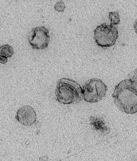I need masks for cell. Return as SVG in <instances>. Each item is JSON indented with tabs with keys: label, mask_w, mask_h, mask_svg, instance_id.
Returning a JSON list of instances; mask_svg holds the SVG:
<instances>
[{
	"label": "cell",
	"mask_w": 137,
	"mask_h": 161,
	"mask_svg": "<svg viewBox=\"0 0 137 161\" xmlns=\"http://www.w3.org/2000/svg\"><path fill=\"white\" fill-rule=\"evenodd\" d=\"M136 80L126 79L115 86L112 94L114 103L119 110L127 114L137 112Z\"/></svg>",
	"instance_id": "6da1fadb"
},
{
	"label": "cell",
	"mask_w": 137,
	"mask_h": 161,
	"mask_svg": "<svg viewBox=\"0 0 137 161\" xmlns=\"http://www.w3.org/2000/svg\"><path fill=\"white\" fill-rule=\"evenodd\" d=\"M55 94L56 100L61 104H76L83 99L81 86L77 82L68 78L58 80Z\"/></svg>",
	"instance_id": "7a4b0ae2"
},
{
	"label": "cell",
	"mask_w": 137,
	"mask_h": 161,
	"mask_svg": "<svg viewBox=\"0 0 137 161\" xmlns=\"http://www.w3.org/2000/svg\"><path fill=\"white\" fill-rule=\"evenodd\" d=\"M107 90V86L102 80L91 79L83 86V98L87 103H97L105 97Z\"/></svg>",
	"instance_id": "3957f363"
},
{
	"label": "cell",
	"mask_w": 137,
	"mask_h": 161,
	"mask_svg": "<svg viewBox=\"0 0 137 161\" xmlns=\"http://www.w3.org/2000/svg\"><path fill=\"white\" fill-rule=\"evenodd\" d=\"M118 36V31L116 27L104 23L95 30L94 38L99 47L109 48L115 45Z\"/></svg>",
	"instance_id": "277c9868"
},
{
	"label": "cell",
	"mask_w": 137,
	"mask_h": 161,
	"mask_svg": "<svg viewBox=\"0 0 137 161\" xmlns=\"http://www.w3.org/2000/svg\"><path fill=\"white\" fill-rule=\"evenodd\" d=\"M50 40L49 30L44 26L34 28L28 36L29 42L33 49H45L48 47Z\"/></svg>",
	"instance_id": "5b68a950"
},
{
	"label": "cell",
	"mask_w": 137,
	"mask_h": 161,
	"mask_svg": "<svg viewBox=\"0 0 137 161\" xmlns=\"http://www.w3.org/2000/svg\"><path fill=\"white\" fill-rule=\"evenodd\" d=\"M15 119L23 125L31 126L36 121V113L31 106H24L17 111Z\"/></svg>",
	"instance_id": "8992f818"
},
{
	"label": "cell",
	"mask_w": 137,
	"mask_h": 161,
	"mask_svg": "<svg viewBox=\"0 0 137 161\" xmlns=\"http://www.w3.org/2000/svg\"><path fill=\"white\" fill-rule=\"evenodd\" d=\"M92 128L98 133L106 135L110 131V129L106 125L103 119L97 116H91L89 118Z\"/></svg>",
	"instance_id": "52a82bcc"
},
{
	"label": "cell",
	"mask_w": 137,
	"mask_h": 161,
	"mask_svg": "<svg viewBox=\"0 0 137 161\" xmlns=\"http://www.w3.org/2000/svg\"><path fill=\"white\" fill-rule=\"evenodd\" d=\"M14 54V49L8 44H4L0 47V56L8 58Z\"/></svg>",
	"instance_id": "ba28073f"
},
{
	"label": "cell",
	"mask_w": 137,
	"mask_h": 161,
	"mask_svg": "<svg viewBox=\"0 0 137 161\" xmlns=\"http://www.w3.org/2000/svg\"><path fill=\"white\" fill-rule=\"evenodd\" d=\"M109 18L111 25H118L120 22V16L118 12H111L109 13Z\"/></svg>",
	"instance_id": "9c48e42d"
},
{
	"label": "cell",
	"mask_w": 137,
	"mask_h": 161,
	"mask_svg": "<svg viewBox=\"0 0 137 161\" xmlns=\"http://www.w3.org/2000/svg\"><path fill=\"white\" fill-rule=\"evenodd\" d=\"M54 8L55 11L58 12H63L66 8L65 5L63 1H61L56 3Z\"/></svg>",
	"instance_id": "30bf717a"
},
{
	"label": "cell",
	"mask_w": 137,
	"mask_h": 161,
	"mask_svg": "<svg viewBox=\"0 0 137 161\" xmlns=\"http://www.w3.org/2000/svg\"><path fill=\"white\" fill-rule=\"evenodd\" d=\"M8 58L3 57L0 56V63L3 64H5L8 62Z\"/></svg>",
	"instance_id": "8fae6325"
}]
</instances>
